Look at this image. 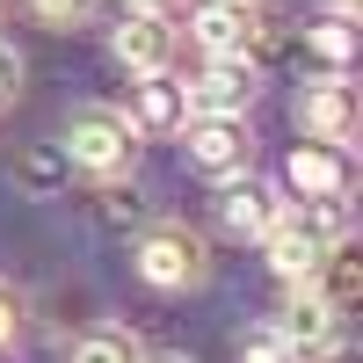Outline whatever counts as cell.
Returning <instances> with one entry per match:
<instances>
[{"instance_id":"1","label":"cell","mask_w":363,"mask_h":363,"mask_svg":"<svg viewBox=\"0 0 363 363\" xmlns=\"http://www.w3.org/2000/svg\"><path fill=\"white\" fill-rule=\"evenodd\" d=\"M73 167H87V174H124L131 167V153H138V124L124 109H102V102H87V109H73V124H66V145H58Z\"/></svg>"},{"instance_id":"2","label":"cell","mask_w":363,"mask_h":363,"mask_svg":"<svg viewBox=\"0 0 363 363\" xmlns=\"http://www.w3.org/2000/svg\"><path fill=\"white\" fill-rule=\"evenodd\" d=\"M138 277L153 284V291H182V284H196L203 277V240L189 225H153L138 240Z\"/></svg>"},{"instance_id":"3","label":"cell","mask_w":363,"mask_h":363,"mask_svg":"<svg viewBox=\"0 0 363 363\" xmlns=\"http://www.w3.org/2000/svg\"><path fill=\"white\" fill-rule=\"evenodd\" d=\"M255 66L247 58H211V66L182 87V95H189V116H247L255 109Z\"/></svg>"},{"instance_id":"4","label":"cell","mask_w":363,"mask_h":363,"mask_svg":"<svg viewBox=\"0 0 363 363\" xmlns=\"http://www.w3.org/2000/svg\"><path fill=\"white\" fill-rule=\"evenodd\" d=\"M284 182L306 203H342L349 196V182H356V167H349V145H335V138H313V145H298L291 153V167H284Z\"/></svg>"},{"instance_id":"5","label":"cell","mask_w":363,"mask_h":363,"mask_svg":"<svg viewBox=\"0 0 363 363\" xmlns=\"http://www.w3.org/2000/svg\"><path fill=\"white\" fill-rule=\"evenodd\" d=\"M327 233L320 218H277L262 233V247H269V269H277L284 284H306V277H320V262H327Z\"/></svg>"},{"instance_id":"6","label":"cell","mask_w":363,"mask_h":363,"mask_svg":"<svg viewBox=\"0 0 363 363\" xmlns=\"http://www.w3.org/2000/svg\"><path fill=\"white\" fill-rule=\"evenodd\" d=\"M247 160H255L247 116H196L189 124V167L196 174H240Z\"/></svg>"},{"instance_id":"7","label":"cell","mask_w":363,"mask_h":363,"mask_svg":"<svg viewBox=\"0 0 363 363\" xmlns=\"http://www.w3.org/2000/svg\"><path fill=\"white\" fill-rule=\"evenodd\" d=\"M277 335L291 342V356H320L327 342H335V298H327L313 277L291 284V306H284V320H277Z\"/></svg>"},{"instance_id":"8","label":"cell","mask_w":363,"mask_h":363,"mask_svg":"<svg viewBox=\"0 0 363 363\" xmlns=\"http://www.w3.org/2000/svg\"><path fill=\"white\" fill-rule=\"evenodd\" d=\"M298 131H306V138H335V145H349V131H356V87H349L342 73L313 80L306 95H298Z\"/></svg>"},{"instance_id":"9","label":"cell","mask_w":363,"mask_h":363,"mask_svg":"<svg viewBox=\"0 0 363 363\" xmlns=\"http://www.w3.org/2000/svg\"><path fill=\"white\" fill-rule=\"evenodd\" d=\"M189 37L211 51V58H247L255 51V0H203Z\"/></svg>"},{"instance_id":"10","label":"cell","mask_w":363,"mask_h":363,"mask_svg":"<svg viewBox=\"0 0 363 363\" xmlns=\"http://www.w3.org/2000/svg\"><path fill=\"white\" fill-rule=\"evenodd\" d=\"M218 218H225V233H269L284 218V203H277V189H269V182H255L247 167L240 174H218Z\"/></svg>"},{"instance_id":"11","label":"cell","mask_w":363,"mask_h":363,"mask_svg":"<svg viewBox=\"0 0 363 363\" xmlns=\"http://www.w3.org/2000/svg\"><path fill=\"white\" fill-rule=\"evenodd\" d=\"M109 51L124 58L131 73H160L167 58H174V29L160 22V8H138V15H124V22H116V37H109Z\"/></svg>"},{"instance_id":"12","label":"cell","mask_w":363,"mask_h":363,"mask_svg":"<svg viewBox=\"0 0 363 363\" xmlns=\"http://www.w3.org/2000/svg\"><path fill=\"white\" fill-rule=\"evenodd\" d=\"M138 124L145 131H182V124H189V95H182V80H167V66L145 73V87H138Z\"/></svg>"},{"instance_id":"13","label":"cell","mask_w":363,"mask_h":363,"mask_svg":"<svg viewBox=\"0 0 363 363\" xmlns=\"http://www.w3.org/2000/svg\"><path fill=\"white\" fill-rule=\"evenodd\" d=\"M306 44H313V51L327 58V66H349V58H356V22H349V15L335 8V15H320V22L306 29Z\"/></svg>"},{"instance_id":"14","label":"cell","mask_w":363,"mask_h":363,"mask_svg":"<svg viewBox=\"0 0 363 363\" xmlns=\"http://www.w3.org/2000/svg\"><path fill=\"white\" fill-rule=\"evenodd\" d=\"M73 363H138V349H131V335H116V327H102V335L73 342Z\"/></svg>"},{"instance_id":"15","label":"cell","mask_w":363,"mask_h":363,"mask_svg":"<svg viewBox=\"0 0 363 363\" xmlns=\"http://www.w3.org/2000/svg\"><path fill=\"white\" fill-rule=\"evenodd\" d=\"M240 363H298V356L277 327H255V335H240Z\"/></svg>"},{"instance_id":"16","label":"cell","mask_w":363,"mask_h":363,"mask_svg":"<svg viewBox=\"0 0 363 363\" xmlns=\"http://www.w3.org/2000/svg\"><path fill=\"white\" fill-rule=\"evenodd\" d=\"M15 95H22V58H15V44H0V109Z\"/></svg>"},{"instance_id":"17","label":"cell","mask_w":363,"mask_h":363,"mask_svg":"<svg viewBox=\"0 0 363 363\" xmlns=\"http://www.w3.org/2000/svg\"><path fill=\"white\" fill-rule=\"evenodd\" d=\"M37 15L44 22H80V15H95V0H37Z\"/></svg>"},{"instance_id":"18","label":"cell","mask_w":363,"mask_h":363,"mask_svg":"<svg viewBox=\"0 0 363 363\" xmlns=\"http://www.w3.org/2000/svg\"><path fill=\"white\" fill-rule=\"evenodd\" d=\"M22 335V306H15V291H0V349H8Z\"/></svg>"},{"instance_id":"19","label":"cell","mask_w":363,"mask_h":363,"mask_svg":"<svg viewBox=\"0 0 363 363\" xmlns=\"http://www.w3.org/2000/svg\"><path fill=\"white\" fill-rule=\"evenodd\" d=\"M138 363H189V356H138Z\"/></svg>"},{"instance_id":"20","label":"cell","mask_w":363,"mask_h":363,"mask_svg":"<svg viewBox=\"0 0 363 363\" xmlns=\"http://www.w3.org/2000/svg\"><path fill=\"white\" fill-rule=\"evenodd\" d=\"M335 8H342V15H356V0H335Z\"/></svg>"},{"instance_id":"21","label":"cell","mask_w":363,"mask_h":363,"mask_svg":"<svg viewBox=\"0 0 363 363\" xmlns=\"http://www.w3.org/2000/svg\"><path fill=\"white\" fill-rule=\"evenodd\" d=\"M138 8H167V0H138Z\"/></svg>"}]
</instances>
